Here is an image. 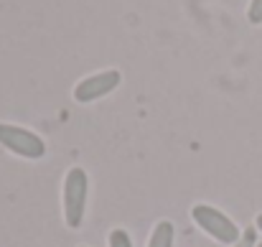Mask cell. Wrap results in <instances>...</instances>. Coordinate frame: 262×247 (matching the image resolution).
Returning <instances> with one entry per match:
<instances>
[{"label": "cell", "instance_id": "6da1fadb", "mask_svg": "<svg viewBox=\"0 0 262 247\" xmlns=\"http://www.w3.org/2000/svg\"><path fill=\"white\" fill-rule=\"evenodd\" d=\"M87 194H89V178L87 171L74 166L67 178H64V222L77 230L84 222V209H87Z\"/></svg>", "mask_w": 262, "mask_h": 247}, {"label": "cell", "instance_id": "7a4b0ae2", "mask_svg": "<svg viewBox=\"0 0 262 247\" xmlns=\"http://www.w3.org/2000/svg\"><path fill=\"white\" fill-rule=\"evenodd\" d=\"M193 222L206 232V235H211L216 242H224V245H234L242 235H239V230H237V224L224 214V212H219V209H214V207H206V204H196L193 207Z\"/></svg>", "mask_w": 262, "mask_h": 247}, {"label": "cell", "instance_id": "3957f363", "mask_svg": "<svg viewBox=\"0 0 262 247\" xmlns=\"http://www.w3.org/2000/svg\"><path fill=\"white\" fill-rule=\"evenodd\" d=\"M0 146L28 161H38L46 156V143L36 133L23 130L18 125H8V122H0Z\"/></svg>", "mask_w": 262, "mask_h": 247}, {"label": "cell", "instance_id": "277c9868", "mask_svg": "<svg viewBox=\"0 0 262 247\" xmlns=\"http://www.w3.org/2000/svg\"><path fill=\"white\" fill-rule=\"evenodd\" d=\"M120 84V72L117 69H107V72H99V74H92L87 79L74 87V99L77 102H94L104 94H110L115 87Z\"/></svg>", "mask_w": 262, "mask_h": 247}, {"label": "cell", "instance_id": "5b68a950", "mask_svg": "<svg viewBox=\"0 0 262 247\" xmlns=\"http://www.w3.org/2000/svg\"><path fill=\"white\" fill-rule=\"evenodd\" d=\"M148 247H173V222H168V219L158 222L150 235Z\"/></svg>", "mask_w": 262, "mask_h": 247}, {"label": "cell", "instance_id": "8992f818", "mask_svg": "<svg viewBox=\"0 0 262 247\" xmlns=\"http://www.w3.org/2000/svg\"><path fill=\"white\" fill-rule=\"evenodd\" d=\"M110 247H133L130 235H127L125 230H112V235H110Z\"/></svg>", "mask_w": 262, "mask_h": 247}, {"label": "cell", "instance_id": "52a82bcc", "mask_svg": "<svg viewBox=\"0 0 262 247\" xmlns=\"http://www.w3.org/2000/svg\"><path fill=\"white\" fill-rule=\"evenodd\" d=\"M247 18H250V23H252V26H260L262 23V0H252V3H250Z\"/></svg>", "mask_w": 262, "mask_h": 247}, {"label": "cell", "instance_id": "ba28073f", "mask_svg": "<svg viewBox=\"0 0 262 247\" xmlns=\"http://www.w3.org/2000/svg\"><path fill=\"white\" fill-rule=\"evenodd\" d=\"M232 247H255V230H245V235Z\"/></svg>", "mask_w": 262, "mask_h": 247}, {"label": "cell", "instance_id": "9c48e42d", "mask_svg": "<svg viewBox=\"0 0 262 247\" xmlns=\"http://www.w3.org/2000/svg\"><path fill=\"white\" fill-rule=\"evenodd\" d=\"M257 230H260V232H262V214H260V217H257Z\"/></svg>", "mask_w": 262, "mask_h": 247}, {"label": "cell", "instance_id": "30bf717a", "mask_svg": "<svg viewBox=\"0 0 262 247\" xmlns=\"http://www.w3.org/2000/svg\"><path fill=\"white\" fill-rule=\"evenodd\" d=\"M257 247H262V242H260V245H257Z\"/></svg>", "mask_w": 262, "mask_h": 247}]
</instances>
